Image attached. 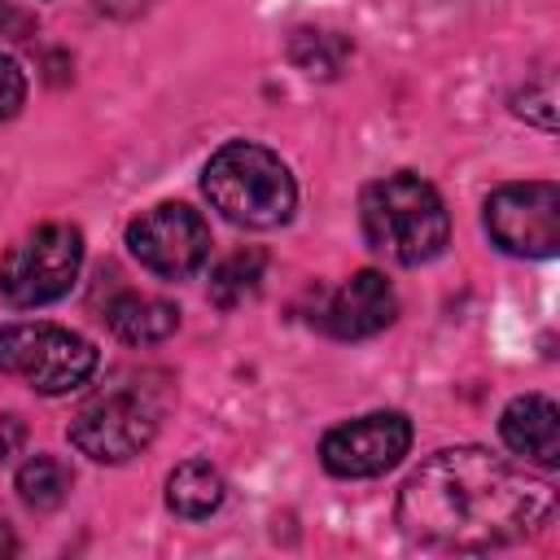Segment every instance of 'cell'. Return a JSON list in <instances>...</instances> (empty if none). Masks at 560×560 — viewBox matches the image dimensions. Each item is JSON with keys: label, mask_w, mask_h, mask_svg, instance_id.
<instances>
[{"label": "cell", "mask_w": 560, "mask_h": 560, "mask_svg": "<svg viewBox=\"0 0 560 560\" xmlns=\"http://www.w3.org/2000/svg\"><path fill=\"white\" fill-rule=\"evenodd\" d=\"M411 446V420L402 411H368L324 433L319 464L332 477H381Z\"/></svg>", "instance_id": "9c48e42d"}, {"label": "cell", "mask_w": 560, "mask_h": 560, "mask_svg": "<svg viewBox=\"0 0 560 560\" xmlns=\"http://www.w3.org/2000/svg\"><path fill=\"white\" fill-rule=\"evenodd\" d=\"M26 101V74L13 57H0V122H9Z\"/></svg>", "instance_id": "2e32d148"}, {"label": "cell", "mask_w": 560, "mask_h": 560, "mask_svg": "<svg viewBox=\"0 0 560 560\" xmlns=\"http://www.w3.org/2000/svg\"><path fill=\"white\" fill-rule=\"evenodd\" d=\"M258 280H262V254H258V249H236L232 258H223V262L214 267V276H210V298H214L223 311H232V306H241L245 298H254Z\"/></svg>", "instance_id": "9a60e30c"}, {"label": "cell", "mask_w": 560, "mask_h": 560, "mask_svg": "<svg viewBox=\"0 0 560 560\" xmlns=\"http://www.w3.org/2000/svg\"><path fill=\"white\" fill-rule=\"evenodd\" d=\"M18 551V538H13V529L0 521V556H13Z\"/></svg>", "instance_id": "ac0fdd59"}, {"label": "cell", "mask_w": 560, "mask_h": 560, "mask_svg": "<svg viewBox=\"0 0 560 560\" xmlns=\"http://www.w3.org/2000/svg\"><path fill=\"white\" fill-rule=\"evenodd\" d=\"M228 486H223V472L210 464V459H184L171 477H166V503L171 512L188 516V521H201L210 512H219Z\"/></svg>", "instance_id": "4fadbf2b"}, {"label": "cell", "mask_w": 560, "mask_h": 560, "mask_svg": "<svg viewBox=\"0 0 560 560\" xmlns=\"http://www.w3.org/2000/svg\"><path fill=\"white\" fill-rule=\"evenodd\" d=\"M486 232L503 254L551 258L560 249V188L551 179L494 188L486 201Z\"/></svg>", "instance_id": "8992f818"}, {"label": "cell", "mask_w": 560, "mask_h": 560, "mask_svg": "<svg viewBox=\"0 0 560 560\" xmlns=\"http://www.w3.org/2000/svg\"><path fill=\"white\" fill-rule=\"evenodd\" d=\"M556 490L547 477L490 455L486 446H446L429 455L398 490V525L442 551H490L551 525Z\"/></svg>", "instance_id": "6da1fadb"}, {"label": "cell", "mask_w": 560, "mask_h": 560, "mask_svg": "<svg viewBox=\"0 0 560 560\" xmlns=\"http://www.w3.org/2000/svg\"><path fill=\"white\" fill-rule=\"evenodd\" d=\"M83 267V232L74 223H39L0 258V298L9 306H48L70 293Z\"/></svg>", "instance_id": "277c9868"}, {"label": "cell", "mask_w": 560, "mask_h": 560, "mask_svg": "<svg viewBox=\"0 0 560 560\" xmlns=\"http://www.w3.org/2000/svg\"><path fill=\"white\" fill-rule=\"evenodd\" d=\"M0 372L26 381L39 394H70L96 372V346L61 324H4Z\"/></svg>", "instance_id": "5b68a950"}, {"label": "cell", "mask_w": 560, "mask_h": 560, "mask_svg": "<svg viewBox=\"0 0 560 560\" xmlns=\"http://www.w3.org/2000/svg\"><path fill=\"white\" fill-rule=\"evenodd\" d=\"M359 219L368 245L402 267H420L438 258L451 236V219L438 188L407 171L372 179L359 197Z\"/></svg>", "instance_id": "7a4b0ae2"}, {"label": "cell", "mask_w": 560, "mask_h": 560, "mask_svg": "<svg viewBox=\"0 0 560 560\" xmlns=\"http://www.w3.org/2000/svg\"><path fill=\"white\" fill-rule=\"evenodd\" d=\"M398 315V298H394V284L381 276V271H354L324 306L319 324L324 332L341 337V341H363V337H376L381 328H389Z\"/></svg>", "instance_id": "30bf717a"}, {"label": "cell", "mask_w": 560, "mask_h": 560, "mask_svg": "<svg viewBox=\"0 0 560 560\" xmlns=\"http://www.w3.org/2000/svg\"><path fill=\"white\" fill-rule=\"evenodd\" d=\"M499 433H503V446L512 455L534 459L542 468L560 464V411L551 398H542V394L512 398L499 416Z\"/></svg>", "instance_id": "8fae6325"}, {"label": "cell", "mask_w": 560, "mask_h": 560, "mask_svg": "<svg viewBox=\"0 0 560 560\" xmlns=\"http://www.w3.org/2000/svg\"><path fill=\"white\" fill-rule=\"evenodd\" d=\"M105 324L118 341L127 346H153V341H166L175 328H179V311L162 298H144V293H118L109 306H105Z\"/></svg>", "instance_id": "7c38bea8"}, {"label": "cell", "mask_w": 560, "mask_h": 560, "mask_svg": "<svg viewBox=\"0 0 560 560\" xmlns=\"http://www.w3.org/2000/svg\"><path fill=\"white\" fill-rule=\"evenodd\" d=\"M22 438H26L22 420H18V416H0V455H4V459H13V455L22 451Z\"/></svg>", "instance_id": "e0dca14e"}, {"label": "cell", "mask_w": 560, "mask_h": 560, "mask_svg": "<svg viewBox=\"0 0 560 560\" xmlns=\"http://www.w3.org/2000/svg\"><path fill=\"white\" fill-rule=\"evenodd\" d=\"M13 486H18V499H22L26 508L52 512V508H61L66 494H70V468H66L57 455H31V459L18 468Z\"/></svg>", "instance_id": "5bb4252c"}, {"label": "cell", "mask_w": 560, "mask_h": 560, "mask_svg": "<svg viewBox=\"0 0 560 560\" xmlns=\"http://www.w3.org/2000/svg\"><path fill=\"white\" fill-rule=\"evenodd\" d=\"M201 192L228 223L241 228H280L298 206V184L280 153L254 140H228L214 149L201 171Z\"/></svg>", "instance_id": "3957f363"}, {"label": "cell", "mask_w": 560, "mask_h": 560, "mask_svg": "<svg viewBox=\"0 0 560 560\" xmlns=\"http://www.w3.org/2000/svg\"><path fill=\"white\" fill-rule=\"evenodd\" d=\"M127 249L149 267L153 276L184 280L210 258V228L206 219L184 201L149 206L127 223Z\"/></svg>", "instance_id": "ba28073f"}, {"label": "cell", "mask_w": 560, "mask_h": 560, "mask_svg": "<svg viewBox=\"0 0 560 560\" xmlns=\"http://www.w3.org/2000/svg\"><path fill=\"white\" fill-rule=\"evenodd\" d=\"M158 433V411L136 389H109L83 402L70 420V442L96 464H122L140 455Z\"/></svg>", "instance_id": "52a82bcc"}]
</instances>
